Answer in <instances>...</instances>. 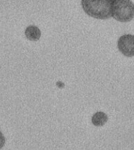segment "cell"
Listing matches in <instances>:
<instances>
[{"label":"cell","instance_id":"obj_1","mask_svg":"<svg viewBox=\"0 0 134 150\" xmlns=\"http://www.w3.org/2000/svg\"><path fill=\"white\" fill-rule=\"evenodd\" d=\"M112 4L111 0H81L84 13L99 20H106L112 17Z\"/></svg>","mask_w":134,"mask_h":150},{"label":"cell","instance_id":"obj_2","mask_svg":"<svg viewBox=\"0 0 134 150\" xmlns=\"http://www.w3.org/2000/svg\"><path fill=\"white\" fill-rule=\"evenodd\" d=\"M112 17L122 23L134 18V4L131 0H114L112 4Z\"/></svg>","mask_w":134,"mask_h":150},{"label":"cell","instance_id":"obj_3","mask_svg":"<svg viewBox=\"0 0 134 150\" xmlns=\"http://www.w3.org/2000/svg\"><path fill=\"white\" fill-rule=\"evenodd\" d=\"M117 48L126 57H134V35H123L118 39Z\"/></svg>","mask_w":134,"mask_h":150},{"label":"cell","instance_id":"obj_4","mask_svg":"<svg viewBox=\"0 0 134 150\" xmlns=\"http://www.w3.org/2000/svg\"><path fill=\"white\" fill-rule=\"evenodd\" d=\"M42 32L37 26L30 25L25 29V36L30 41H37L40 39Z\"/></svg>","mask_w":134,"mask_h":150},{"label":"cell","instance_id":"obj_5","mask_svg":"<svg viewBox=\"0 0 134 150\" xmlns=\"http://www.w3.org/2000/svg\"><path fill=\"white\" fill-rule=\"evenodd\" d=\"M91 122L96 127H102L108 122V116L103 111H98L92 116Z\"/></svg>","mask_w":134,"mask_h":150},{"label":"cell","instance_id":"obj_6","mask_svg":"<svg viewBox=\"0 0 134 150\" xmlns=\"http://www.w3.org/2000/svg\"><path fill=\"white\" fill-rule=\"evenodd\" d=\"M6 143V139L4 136L3 135V133H1V131L0 130V149H2Z\"/></svg>","mask_w":134,"mask_h":150},{"label":"cell","instance_id":"obj_7","mask_svg":"<svg viewBox=\"0 0 134 150\" xmlns=\"http://www.w3.org/2000/svg\"><path fill=\"white\" fill-rule=\"evenodd\" d=\"M111 1H114V0H111Z\"/></svg>","mask_w":134,"mask_h":150}]
</instances>
